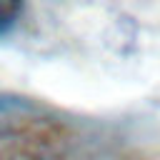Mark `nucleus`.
Here are the masks:
<instances>
[{
    "mask_svg": "<svg viewBox=\"0 0 160 160\" xmlns=\"http://www.w3.org/2000/svg\"><path fill=\"white\" fill-rule=\"evenodd\" d=\"M20 10H22V0H0V38L10 32Z\"/></svg>",
    "mask_w": 160,
    "mask_h": 160,
    "instance_id": "nucleus-1",
    "label": "nucleus"
},
{
    "mask_svg": "<svg viewBox=\"0 0 160 160\" xmlns=\"http://www.w3.org/2000/svg\"><path fill=\"white\" fill-rule=\"evenodd\" d=\"M22 108H30L25 100L15 98V95H2L0 92V112H10V110H22Z\"/></svg>",
    "mask_w": 160,
    "mask_h": 160,
    "instance_id": "nucleus-2",
    "label": "nucleus"
}]
</instances>
